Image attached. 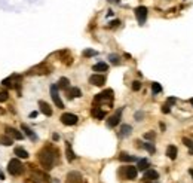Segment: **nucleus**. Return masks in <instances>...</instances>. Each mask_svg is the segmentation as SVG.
I'll return each instance as SVG.
<instances>
[{"mask_svg":"<svg viewBox=\"0 0 193 183\" xmlns=\"http://www.w3.org/2000/svg\"><path fill=\"white\" fill-rule=\"evenodd\" d=\"M57 150H53L52 148H43V149L39 152V161L40 165L45 170H51L55 164V159H57Z\"/></svg>","mask_w":193,"mask_h":183,"instance_id":"obj_1","label":"nucleus"},{"mask_svg":"<svg viewBox=\"0 0 193 183\" xmlns=\"http://www.w3.org/2000/svg\"><path fill=\"white\" fill-rule=\"evenodd\" d=\"M94 103H95V104L107 103L108 106H112V103H113V91H112V89H106V91H103L100 94H97L95 98H94Z\"/></svg>","mask_w":193,"mask_h":183,"instance_id":"obj_2","label":"nucleus"},{"mask_svg":"<svg viewBox=\"0 0 193 183\" xmlns=\"http://www.w3.org/2000/svg\"><path fill=\"white\" fill-rule=\"evenodd\" d=\"M7 171H9V174H12V176H18L21 174L22 171H24V165L22 162L20 161V158H13L9 161L7 164Z\"/></svg>","mask_w":193,"mask_h":183,"instance_id":"obj_3","label":"nucleus"},{"mask_svg":"<svg viewBox=\"0 0 193 183\" xmlns=\"http://www.w3.org/2000/svg\"><path fill=\"white\" fill-rule=\"evenodd\" d=\"M30 179L33 183H51V177L46 173H43L42 170H31Z\"/></svg>","mask_w":193,"mask_h":183,"instance_id":"obj_4","label":"nucleus"},{"mask_svg":"<svg viewBox=\"0 0 193 183\" xmlns=\"http://www.w3.org/2000/svg\"><path fill=\"white\" fill-rule=\"evenodd\" d=\"M51 97H52L53 104H55L57 107L64 109V103L61 101V98H60V94H58V85H57V83H52V85H51Z\"/></svg>","mask_w":193,"mask_h":183,"instance_id":"obj_5","label":"nucleus"},{"mask_svg":"<svg viewBox=\"0 0 193 183\" xmlns=\"http://www.w3.org/2000/svg\"><path fill=\"white\" fill-rule=\"evenodd\" d=\"M135 16H137V21H138V24L143 26L147 20V7L146 6H138L135 9Z\"/></svg>","mask_w":193,"mask_h":183,"instance_id":"obj_6","label":"nucleus"},{"mask_svg":"<svg viewBox=\"0 0 193 183\" xmlns=\"http://www.w3.org/2000/svg\"><path fill=\"white\" fill-rule=\"evenodd\" d=\"M60 119L64 125H76L77 121H79V118L76 115H73V113H62Z\"/></svg>","mask_w":193,"mask_h":183,"instance_id":"obj_7","label":"nucleus"},{"mask_svg":"<svg viewBox=\"0 0 193 183\" xmlns=\"http://www.w3.org/2000/svg\"><path fill=\"white\" fill-rule=\"evenodd\" d=\"M122 110H123V109H119L114 115H112L108 119H107V127H108V128H114V127H116V125L120 122V118H122Z\"/></svg>","mask_w":193,"mask_h":183,"instance_id":"obj_8","label":"nucleus"},{"mask_svg":"<svg viewBox=\"0 0 193 183\" xmlns=\"http://www.w3.org/2000/svg\"><path fill=\"white\" fill-rule=\"evenodd\" d=\"M89 83H92L95 87H103L106 83V76L101 75V73H95L89 77Z\"/></svg>","mask_w":193,"mask_h":183,"instance_id":"obj_9","label":"nucleus"},{"mask_svg":"<svg viewBox=\"0 0 193 183\" xmlns=\"http://www.w3.org/2000/svg\"><path fill=\"white\" fill-rule=\"evenodd\" d=\"M137 173H138L137 167L129 165V167L125 168V179H128V180H135V179H137Z\"/></svg>","mask_w":193,"mask_h":183,"instance_id":"obj_10","label":"nucleus"},{"mask_svg":"<svg viewBox=\"0 0 193 183\" xmlns=\"http://www.w3.org/2000/svg\"><path fill=\"white\" fill-rule=\"evenodd\" d=\"M5 131H6L7 136H11L12 138H16V140H22V138H24L22 133H21V131H18V129L12 128V127H6V128H5Z\"/></svg>","mask_w":193,"mask_h":183,"instance_id":"obj_11","label":"nucleus"},{"mask_svg":"<svg viewBox=\"0 0 193 183\" xmlns=\"http://www.w3.org/2000/svg\"><path fill=\"white\" fill-rule=\"evenodd\" d=\"M39 107H40V112H42L45 116H51V115H52V109H51V106H49L46 101L40 100V101H39Z\"/></svg>","mask_w":193,"mask_h":183,"instance_id":"obj_12","label":"nucleus"},{"mask_svg":"<svg viewBox=\"0 0 193 183\" xmlns=\"http://www.w3.org/2000/svg\"><path fill=\"white\" fill-rule=\"evenodd\" d=\"M67 97H68V100H73V98H76V97H82V91H80L77 87L68 88L67 89Z\"/></svg>","mask_w":193,"mask_h":183,"instance_id":"obj_13","label":"nucleus"},{"mask_svg":"<svg viewBox=\"0 0 193 183\" xmlns=\"http://www.w3.org/2000/svg\"><path fill=\"white\" fill-rule=\"evenodd\" d=\"M144 179H146V180H150V182L158 180V179H159V173L154 171V170H146V171H144Z\"/></svg>","mask_w":193,"mask_h":183,"instance_id":"obj_14","label":"nucleus"},{"mask_svg":"<svg viewBox=\"0 0 193 183\" xmlns=\"http://www.w3.org/2000/svg\"><path fill=\"white\" fill-rule=\"evenodd\" d=\"M91 113H92V116L95 119H103V118H106V112L101 110V107H98V106H94L92 110H91Z\"/></svg>","mask_w":193,"mask_h":183,"instance_id":"obj_15","label":"nucleus"},{"mask_svg":"<svg viewBox=\"0 0 193 183\" xmlns=\"http://www.w3.org/2000/svg\"><path fill=\"white\" fill-rule=\"evenodd\" d=\"M177 153H178V149H177V146H174V144H169L167 148V155L169 159H177Z\"/></svg>","mask_w":193,"mask_h":183,"instance_id":"obj_16","label":"nucleus"},{"mask_svg":"<svg viewBox=\"0 0 193 183\" xmlns=\"http://www.w3.org/2000/svg\"><path fill=\"white\" fill-rule=\"evenodd\" d=\"M66 153H67V159H68L70 162L76 159V155H74L73 149H71V144H70V142H66Z\"/></svg>","mask_w":193,"mask_h":183,"instance_id":"obj_17","label":"nucleus"},{"mask_svg":"<svg viewBox=\"0 0 193 183\" xmlns=\"http://www.w3.org/2000/svg\"><path fill=\"white\" fill-rule=\"evenodd\" d=\"M131 133H132V127H131V125H128V124H125V125H122V127H120L119 137H128Z\"/></svg>","mask_w":193,"mask_h":183,"instance_id":"obj_18","label":"nucleus"},{"mask_svg":"<svg viewBox=\"0 0 193 183\" xmlns=\"http://www.w3.org/2000/svg\"><path fill=\"white\" fill-rule=\"evenodd\" d=\"M21 129H22V131H25L27 137H30L31 140H34V142L37 140V136L34 134V131H33V129H31V128H30V127H27L25 124H22V125H21Z\"/></svg>","mask_w":193,"mask_h":183,"instance_id":"obj_19","label":"nucleus"},{"mask_svg":"<svg viewBox=\"0 0 193 183\" xmlns=\"http://www.w3.org/2000/svg\"><path fill=\"white\" fill-rule=\"evenodd\" d=\"M119 159L122 161V162H134V161H137V158L132 155H129V153H126V152H122L119 155Z\"/></svg>","mask_w":193,"mask_h":183,"instance_id":"obj_20","label":"nucleus"},{"mask_svg":"<svg viewBox=\"0 0 193 183\" xmlns=\"http://www.w3.org/2000/svg\"><path fill=\"white\" fill-rule=\"evenodd\" d=\"M15 155L21 158V159H27L28 158V152L24 148H15Z\"/></svg>","mask_w":193,"mask_h":183,"instance_id":"obj_21","label":"nucleus"},{"mask_svg":"<svg viewBox=\"0 0 193 183\" xmlns=\"http://www.w3.org/2000/svg\"><path fill=\"white\" fill-rule=\"evenodd\" d=\"M68 180L70 182H80L82 180V174L77 173V171H71V173H68Z\"/></svg>","mask_w":193,"mask_h":183,"instance_id":"obj_22","label":"nucleus"},{"mask_svg":"<svg viewBox=\"0 0 193 183\" xmlns=\"http://www.w3.org/2000/svg\"><path fill=\"white\" fill-rule=\"evenodd\" d=\"M149 165H150V164H149V161H147L146 158H143V159H138V164H137V170H140V171H146Z\"/></svg>","mask_w":193,"mask_h":183,"instance_id":"obj_23","label":"nucleus"},{"mask_svg":"<svg viewBox=\"0 0 193 183\" xmlns=\"http://www.w3.org/2000/svg\"><path fill=\"white\" fill-rule=\"evenodd\" d=\"M92 70L94 72H100V73L101 72H107V70H108V66H107L106 63H97L92 67Z\"/></svg>","mask_w":193,"mask_h":183,"instance_id":"obj_24","label":"nucleus"},{"mask_svg":"<svg viewBox=\"0 0 193 183\" xmlns=\"http://www.w3.org/2000/svg\"><path fill=\"white\" fill-rule=\"evenodd\" d=\"M58 89H68V85H70V81L67 79V77H61L60 81H58Z\"/></svg>","mask_w":193,"mask_h":183,"instance_id":"obj_25","label":"nucleus"},{"mask_svg":"<svg viewBox=\"0 0 193 183\" xmlns=\"http://www.w3.org/2000/svg\"><path fill=\"white\" fill-rule=\"evenodd\" d=\"M141 148H144V149H146L149 153H152V155H153L154 152H156V148H154V144H153V143H150V142L143 143V144H141Z\"/></svg>","mask_w":193,"mask_h":183,"instance_id":"obj_26","label":"nucleus"},{"mask_svg":"<svg viewBox=\"0 0 193 183\" xmlns=\"http://www.w3.org/2000/svg\"><path fill=\"white\" fill-rule=\"evenodd\" d=\"M0 143L3 146H12V138L11 137H6V136H2L0 137Z\"/></svg>","mask_w":193,"mask_h":183,"instance_id":"obj_27","label":"nucleus"},{"mask_svg":"<svg viewBox=\"0 0 193 183\" xmlns=\"http://www.w3.org/2000/svg\"><path fill=\"white\" fill-rule=\"evenodd\" d=\"M183 143H184L187 148H189V150H190V155H193V142H192V140H190V138H187V137H183Z\"/></svg>","mask_w":193,"mask_h":183,"instance_id":"obj_28","label":"nucleus"},{"mask_svg":"<svg viewBox=\"0 0 193 183\" xmlns=\"http://www.w3.org/2000/svg\"><path fill=\"white\" fill-rule=\"evenodd\" d=\"M152 92H153V94H159V92H162L160 83H158V82H153V83H152Z\"/></svg>","mask_w":193,"mask_h":183,"instance_id":"obj_29","label":"nucleus"},{"mask_svg":"<svg viewBox=\"0 0 193 183\" xmlns=\"http://www.w3.org/2000/svg\"><path fill=\"white\" fill-rule=\"evenodd\" d=\"M108 60H110V63H112V64H114V66L120 64V58L116 54H110V55H108Z\"/></svg>","mask_w":193,"mask_h":183,"instance_id":"obj_30","label":"nucleus"},{"mask_svg":"<svg viewBox=\"0 0 193 183\" xmlns=\"http://www.w3.org/2000/svg\"><path fill=\"white\" fill-rule=\"evenodd\" d=\"M15 79V75L9 76V77H6V79H3L2 81V85H5V87H12V81Z\"/></svg>","mask_w":193,"mask_h":183,"instance_id":"obj_31","label":"nucleus"},{"mask_svg":"<svg viewBox=\"0 0 193 183\" xmlns=\"http://www.w3.org/2000/svg\"><path fill=\"white\" fill-rule=\"evenodd\" d=\"M7 98H9V92H7L6 89H0V103L6 101Z\"/></svg>","mask_w":193,"mask_h":183,"instance_id":"obj_32","label":"nucleus"},{"mask_svg":"<svg viewBox=\"0 0 193 183\" xmlns=\"http://www.w3.org/2000/svg\"><path fill=\"white\" fill-rule=\"evenodd\" d=\"M98 52L97 51H94V49H85L83 51V57H94V55H97Z\"/></svg>","mask_w":193,"mask_h":183,"instance_id":"obj_33","label":"nucleus"},{"mask_svg":"<svg viewBox=\"0 0 193 183\" xmlns=\"http://www.w3.org/2000/svg\"><path fill=\"white\" fill-rule=\"evenodd\" d=\"M154 137H156V133H153V131H149V133L144 134V138H146V140H154Z\"/></svg>","mask_w":193,"mask_h":183,"instance_id":"obj_34","label":"nucleus"},{"mask_svg":"<svg viewBox=\"0 0 193 183\" xmlns=\"http://www.w3.org/2000/svg\"><path fill=\"white\" fill-rule=\"evenodd\" d=\"M140 88H141V83H140V82H138V81H134L132 82V89H134V91H138Z\"/></svg>","mask_w":193,"mask_h":183,"instance_id":"obj_35","label":"nucleus"},{"mask_svg":"<svg viewBox=\"0 0 193 183\" xmlns=\"http://www.w3.org/2000/svg\"><path fill=\"white\" fill-rule=\"evenodd\" d=\"M162 112H163V113H169V112H171V106H169V104H163V106H162Z\"/></svg>","mask_w":193,"mask_h":183,"instance_id":"obj_36","label":"nucleus"},{"mask_svg":"<svg viewBox=\"0 0 193 183\" xmlns=\"http://www.w3.org/2000/svg\"><path fill=\"white\" fill-rule=\"evenodd\" d=\"M143 118H144V113H143V112H137V113H135V121H141Z\"/></svg>","mask_w":193,"mask_h":183,"instance_id":"obj_37","label":"nucleus"},{"mask_svg":"<svg viewBox=\"0 0 193 183\" xmlns=\"http://www.w3.org/2000/svg\"><path fill=\"white\" fill-rule=\"evenodd\" d=\"M119 24H120L119 20H114V21H112V22H110V27H117Z\"/></svg>","mask_w":193,"mask_h":183,"instance_id":"obj_38","label":"nucleus"},{"mask_svg":"<svg viewBox=\"0 0 193 183\" xmlns=\"http://www.w3.org/2000/svg\"><path fill=\"white\" fill-rule=\"evenodd\" d=\"M175 101H177V98H175V97H169V98H168V104H169V106L174 104Z\"/></svg>","mask_w":193,"mask_h":183,"instance_id":"obj_39","label":"nucleus"},{"mask_svg":"<svg viewBox=\"0 0 193 183\" xmlns=\"http://www.w3.org/2000/svg\"><path fill=\"white\" fill-rule=\"evenodd\" d=\"M52 138H53V140H55V142H57V140H60V136H58V134H53V136H52Z\"/></svg>","mask_w":193,"mask_h":183,"instance_id":"obj_40","label":"nucleus"},{"mask_svg":"<svg viewBox=\"0 0 193 183\" xmlns=\"http://www.w3.org/2000/svg\"><path fill=\"white\" fill-rule=\"evenodd\" d=\"M30 116H31V118H36V116H37V112H33V113H31Z\"/></svg>","mask_w":193,"mask_h":183,"instance_id":"obj_41","label":"nucleus"},{"mask_svg":"<svg viewBox=\"0 0 193 183\" xmlns=\"http://www.w3.org/2000/svg\"><path fill=\"white\" fill-rule=\"evenodd\" d=\"M189 173H190V176H192V179H193V168L189 170Z\"/></svg>","mask_w":193,"mask_h":183,"instance_id":"obj_42","label":"nucleus"},{"mask_svg":"<svg viewBox=\"0 0 193 183\" xmlns=\"http://www.w3.org/2000/svg\"><path fill=\"white\" fill-rule=\"evenodd\" d=\"M108 2H112V3H119V0H108Z\"/></svg>","mask_w":193,"mask_h":183,"instance_id":"obj_43","label":"nucleus"},{"mask_svg":"<svg viewBox=\"0 0 193 183\" xmlns=\"http://www.w3.org/2000/svg\"><path fill=\"white\" fill-rule=\"evenodd\" d=\"M189 101H190V104H192V106H193V98H190V100H189Z\"/></svg>","mask_w":193,"mask_h":183,"instance_id":"obj_44","label":"nucleus"},{"mask_svg":"<svg viewBox=\"0 0 193 183\" xmlns=\"http://www.w3.org/2000/svg\"><path fill=\"white\" fill-rule=\"evenodd\" d=\"M146 183H150V180H146Z\"/></svg>","mask_w":193,"mask_h":183,"instance_id":"obj_45","label":"nucleus"}]
</instances>
